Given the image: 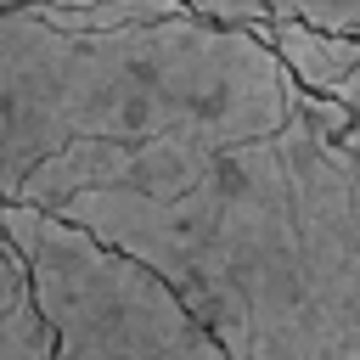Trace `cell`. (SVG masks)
Returning <instances> with one entry per match:
<instances>
[{
	"mask_svg": "<svg viewBox=\"0 0 360 360\" xmlns=\"http://www.w3.org/2000/svg\"><path fill=\"white\" fill-rule=\"evenodd\" d=\"M56 219L146 264L225 360H360V152L338 96L169 191H84Z\"/></svg>",
	"mask_w": 360,
	"mask_h": 360,
	"instance_id": "6da1fadb",
	"label": "cell"
},
{
	"mask_svg": "<svg viewBox=\"0 0 360 360\" xmlns=\"http://www.w3.org/2000/svg\"><path fill=\"white\" fill-rule=\"evenodd\" d=\"M292 73L253 28L202 17L68 34L28 6L0 11V202L62 208L124 186L135 152H163L174 191L214 152L276 135Z\"/></svg>",
	"mask_w": 360,
	"mask_h": 360,
	"instance_id": "7a4b0ae2",
	"label": "cell"
},
{
	"mask_svg": "<svg viewBox=\"0 0 360 360\" xmlns=\"http://www.w3.org/2000/svg\"><path fill=\"white\" fill-rule=\"evenodd\" d=\"M0 225L28 264L34 304L51 326V360H225L169 281L129 253L45 208L0 202Z\"/></svg>",
	"mask_w": 360,
	"mask_h": 360,
	"instance_id": "3957f363",
	"label": "cell"
},
{
	"mask_svg": "<svg viewBox=\"0 0 360 360\" xmlns=\"http://www.w3.org/2000/svg\"><path fill=\"white\" fill-rule=\"evenodd\" d=\"M253 34L276 51V62L309 96H338L349 79H360V39H349V34H326V28H309L292 17L253 22Z\"/></svg>",
	"mask_w": 360,
	"mask_h": 360,
	"instance_id": "277c9868",
	"label": "cell"
},
{
	"mask_svg": "<svg viewBox=\"0 0 360 360\" xmlns=\"http://www.w3.org/2000/svg\"><path fill=\"white\" fill-rule=\"evenodd\" d=\"M264 6H270V17H292L309 28L360 39V0H264Z\"/></svg>",
	"mask_w": 360,
	"mask_h": 360,
	"instance_id": "5b68a950",
	"label": "cell"
},
{
	"mask_svg": "<svg viewBox=\"0 0 360 360\" xmlns=\"http://www.w3.org/2000/svg\"><path fill=\"white\" fill-rule=\"evenodd\" d=\"M191 17L202 22H225V28H253V22H270V6L264 0H180Z\"/></svg>",
	"mask_w": 360,
	"mask_h": 360,
	"instance_id": "8992f818",
	"label": "cell"
},
{
	"mask_svg": "<svg viewBox=\"0 0 360 360\" xmlns=\"http://www.w3.org/2000/svg\"><path fill=\"white\" fill-rule=\"evenodd\" d=\"M28 292H34V287H28V264H22L17 242H11V236H6V225H0V315H6V309H17Z\"/></svg>",
	"mask_w": 360,
	"mask_h": 360,
	"instance_id": "52a82bcc",
	"label": "cell"
},
{
	"mask_svg": "<svg viewBox=\"0 0 360 360\" xmlns=\"http://www.w3.org/2000/svg\"><path fill=\"white\" fill-rule=\"evenodd\" d=\"M338 101L349 107V141H354V152H360V79H349V84L338 90Z\"/></svg>",
	"mask_w": 360,
	"mask_h": 360,
	"instance_id": "ba28073f",
	"label": "cell"
},
{
	"mask_svg": "<svg viewBox=\"0 0 360 360\" xmlns=\"http://www.w3.org/2000/svg\"><path fill=\"white\" fill-rule=\"evenodd\" d=\"M22 6H39V0H0V11H22Z\"/></svg>",
	"mask_w": 360,
	"mask_h": 360,
	"instance_id": "9c48e42d",
	"label": "cell"
}]
</instances>
